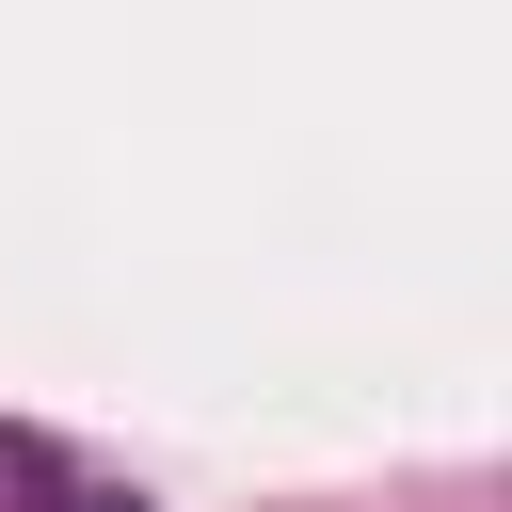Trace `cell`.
<instances>
[{"label":"cell","instance_id":"cell-1","mask_svg":"<svg viewBox=\"0 0 512 512\" xmlns=\"http://www.w3.org/2000/svg\"><path fill=\"white\" fill-rule=\"evenodd\" d=\"M0 512H80V464L48 432H16V416H0Z\"/></svg>","mask_w":512,"mask_h":512},{"label":"cell","instance_id":"cell-2","mask_svg":"<svg viewBox=\"0 0 512 512\" xmlns=\"http://www.w3.org/2000/svg\"><path fill=\"white\" fill-rule=\"evenodd\" d=\"M80 512H144V496H80Z\"/></svg>","mask_w":512,"mask_h":512}]
</instances>
